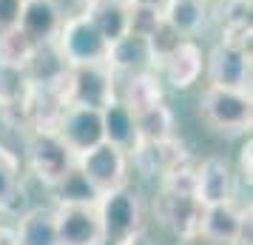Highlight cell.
<instances>
[{
    "label": "cell",
    "instance_id": "obj_6",
    "mask_svg": "<svg viewBox=\"0 0 253 245\" xmlns=\"http://www.w3.org/2000/svg\"><path fill=\"white\" fill-rule=\"evenodd\" d=\"M208 86L251 92V49L219 40L205 57Z\"/></svg>",
    "mask_w": 253,
    "mask_h": 245
},
{
    "label": "cell",
    "instance_id": "obj_22",
    "mask_svg": "<svg viewBox=\"0 0 253 245\" xmlns=\"http://www.w3.org/2000/svg\"><path fill=\"white\" fill-rule=\"evenodd\" d=\"M51 194H54V205H97L100 199V191L85 180L77 163L51 186Z\"/></svg>",
    "mask_w": 253,
    "mask_h": 245
},
{
    "label": "cell",
    "instance_id": "obj_25",
    "mask_svg": "<svg viewBox=\"0 0 253 245\" xmlns=\"http://www.w3.org/2000/svg\"><path fill=\"white\" fill-rule=\"evenodd\" d=\"M37 43H32L20 29H12L6 35H0V66H12V69H26L29 60L35 57Z\"/></svg>",
    "mask_w": 253,
    "mask_h": 245
},
{
    "label": "cell",
    "instance_id": "obj_14",
    "mask_svg": "<svg viewBox=\"0 0 253 245\" xmlns=\"http://www.w3.org/2000/svg\"><path fill=\"white\" fill-rule=\"evenodd\" d=\"M108 69L114 74H139V71H157V54L151 49V40L137 32H126L108 43Z\"/></svg>",
    "mask_w": 253,
    "mask_h": 245
},
{
    "label": "cell",
    "instance_id": "obj_3",
    "mask_svg": "<svg viewBox=\"0 0 253 245\" xmlns=\"http://www.w3.org/2000/svg\"><path fill=\"white\" fill-rule=\"evenodd\" d=\"M54 49L60 57L66 60V66H91V63H105L108 57V40H105L97 26L88 20V14L63 20L57 37H54Z\"/></svg>",
    "mask_w": 253,
    "mask_h": 245
},
{
    "label": "cell",
    "instance_id": "obj_24",
    "mask_svg": "<svg viewBox=\"0 0 253 245\" xmlns=\"http://www.w3.org/2000/svg\"><path fill=\"white\" fill-rule=\"evenodd\" d=\"M32 92V83L26 77L23 69H12V66H0V108L3 111H20L23 114V103Z\"/></svg>",
    "mask_w": 253,
    "mask_h": 245
},
{
    "label": "cell",
    "instance_id": "obj_23",
    "mask_svg": "<svg viewBox=\"0 0 253 245\" xmlns=\"http://www.w3.org/2000/svg\"><path fill=\"white\" fill-rule=\"evenodd\" d=\"M134 123H137L139 143H162V140H168V137H173V129H176L173 111L165 105V100L137 111Z\"/></svg>",
    "mask_w": 253,
    "mask_h": 245
},
{
    "label": "cell",
    "instance_id": "obj_16",
    "mask_svg": "<svg viewBox=\"0 0 253 245\" xmlns=\"http://www.w3.org/2000/svg\"><path fill=\"white\" fill-rule=\"evenodd\" d=\"M14 245H60L57 240V208L37 205L26 211L12 228Z\"/></svg>",
    "mask_w": 253,
    "mask_h": 245
},
{
    "label": "cell",
    "instance_id": "obj_27",
    "mask_svg": "<svg viewBox=\"0 0 253 245\" xmlns=\"http://www.w3.org/2000/svg\"><path fill=\"white\" fill-rule=\"evenodd\" d=\"M51 3H54V9L60 12L63 20H71V17H80V14L88 12L91 0H51Z\"/></svg>",
    "mask_w": 253,
    "mask_h": 245
},
{
    "label": "cell",
    "instance_id": "obj_9",
    "mask_svg": "<svg viewBox=\"0 0 253 245\" xmlns=\"http://www.w3.org/2000/svg\"><path fill=\"white\" fill-rule=\"evenodd\" d=\"M157 74H160L162 83H168L176 92L194 89L196 83H199V77L205 74V54H202L199 43H196L194 37L179 40V43L160 60Z\"/></svg>",
    "mask_w": 253,
    "mask_h": 245
},
{
    "label": "cell",
    "instance_id": "obj_26",
    "mask_svg": "<svg viewBox=\"0 0 253 245\" xmlns=\"http://www.w3.org/2000/svg\"><path fill=\"white\" fill-rule=\"evenodd\" d=\"M20 12H23V0H0V35L17 29Z\"/></svg>",
    "mask_w": 253,
    "mask_h": 245
},
{
    "label": "cell",
    "instance_id": "obj_11",
    "mask_svg": "<svg viewBox=\"0 0 253 245\" xmlns=\"http://www.w3.org/2000/svg\"><path fill=\"white\" fill-rule=\"evenodd\" d=\"M251 220V208L239 205L236 199L205 205L199 214V237L211 245H239L242 228Z\"/></svg>",
    "mask_w": 253,
    "mask_h": 245
},
{
    "label": "cell",
    "instance_id": "obj_18",
    "mask_svg": "<svg viewBox=\"0 0 253 245\" xmlns=\"http://www.w3.org/2000/svg\"><path fill=\"white\" fill-rule=\"evenodd\" d=\"M117 100L137 114L148 105L162 100V80L157 71H139V74H117Z\"/></svg>",
    "mask_w": 253,
    "mask_h": 245
},
{
    "label": "cell",
    "instance_id": "obj_1",
    "mask_svg": "<svg viewBox=\"0 0 253 245\" xmlns=\"http://www.w3.org/2000/svg\"><path fill=\"white\" fill-rule=\"evenodd\" d=\"M94 208H97L100 225H103V245H117L120 240L145 228L142 199H139L137 188H131L128 183L111 188V191H103Z\"/></svg>",
    "mask_w": 253,
    "mask_h": 245
},
{
    "label": "cell",
    "instance_id": "obj_7",
    "mask_svg": "<svg viewBox=\"0 0 253 245\" xmlns=\"http://www.w3.org/2000/svg\"><path fill=\"white\" fill-rule=\"evenodd\" d=\"M77 168H80L85 180L91 183L100 194L111 191L117 186H126L128 183V171H131V157L123 148H117L111 143H100L88 148L85 154L77 157Z\"/></svg>",
    "mask_w": 253,
    "mask_h": 245
},
{
    "label": "cell",
    "instance_id": "obj_32",
    "mask_svg": "<svg viewBox=\"0 0 253 245\" xmlns=\"http://www.w3.org/2000/svg\"><path fill=\"white\" fill-rule=\"evenodd\" d=\"M23 3H26V0H23Z\"/></svg>",
    "mask_w": 253,
    "mask_h": 245
},
{
    "label": "cell",
    "instance_id": "obj_31",
    "mask_svg": "<svg viewBox=\"0 0 253 245\" xmlns=\"http://www.w3.org/2000/svg\"><path fill=\"white\" fill-rule=\"evenodd\" d=\"M120 3H128V6H131V3H134V0H120Z\"/></svg>",
    "mask_w": 253,
    "mask_h": 245
},
{
    "label": "cell",
    "instance_id": "obj_28",
    "mask_svg": "<svg viewBox=\"0 0 253 245\" xmlns=\"http://www.w3.org/2000/svg\"><path fill=\"white\" fill-rule=\"evenodd\" d=\"M251 151H253V146L248 140L242 146V154H239V177H242V183H248V186H251Z\"/></svg>",
    "mask_w": 253,
    "mask_h": 245
},
{
    "label": "cell",
    "instance_id": "obj_19",
    "mask_svg": "<svg viewBox=\"0 0 253 245\" xmlns=\"http://www.w3.org/2000/svg\"><path fill=\"white\" fill-rule=\"evenodd\" d=\"M208 0H165L162 6V20L182 37H196L208 26Z\"/></svg>",
    "mask_w": 253,
    "mask_h": 245
},
{
    "label": "cell",
    "instance_id": "obj_15",
    "mask_svg": "<svg viewBox=\"0 0 253 245\" xmlns=\"http://www.w3.org/2000/svg\"><path fill=\"white\" fill-rule=\"evenodd\" d=\"M60 26H63V17H60V12L54 9L51 0H26L23 3L17 29H20L32 43H37V46L54 43Z\"/></svg>",
    "mask_w": 253,
    "mask_h": 245
},
{
    "label": "cell",
    "instance_id": "obj_17",
    "mask_svg": "<svg viewBox=\"0 0 253 245\" xmlns=\"http://www.w3.org/2000/svg\"><path fill=\"white\" fill-rule=\"evenodd\" d=\"M100 114H103V137H105V143H111V146H117V148H123V151L131 157L134 148L139 146L134 111H131L123 100H117L114 97L108 105L100 108Z\"/></svg>",
    "mask_w": 253,
    "mask_h": 245
},
{
    "label": "cell",
    "instance_id": "obj_2",
    "mask_svg": "<svg viewBox=\"0 0 253 245\" xmlns=\"http://www.w3.org/2000/svg\"><path fill=\"white\" fill-rule=\"evenodd\" d=\"M199 111H202L208 126L222 131V134H245V131H251V123H253L251 92L208 86L202 92V97H199Z\"/></svg>",
    "mask_w": 253,
    "mask_h": 245
},
{
    "label": "cell",
    "instance_id": "obj_10",
    "mask_svg": "<svg viewBox=\"0 0 253 245\" xmlns=\"http://www.w3.org/2000/svg\"><path fill=\"white\" fill-rule=\"evenodd\" d=\"M154 214H157V220L176 240L191 243V240L199 237V214H202V205L194 199V194H176V191L160 188V197L154 202Z\"/></svg>",
    "mask_w": 253,
    "mask_h": 245
},
{
    "label": "cell",
    "instance_id": "obj_30",
    "mask_svg": "<svg viewBox=\"0 0 253 245\" xmlns=\"http://www.w3.org/2000/svg\"><path fill=\"white\" fill-rule=\"evenodd\" d=\"M137 6H148V9H157V12H162V6H165V0H134Z\"/></svg>",
    "mask_w": 253,
    "mask_h": 245
},
{
    "label": "cell",
    "instance_id": "obj_21",
    "mask_svg": "<svg viewBox=\"0 0 253 245\" xmlns=\"http://www.w3.org/2000/svg\"><path fill=\"white\" fill-rule=\"evenodd\" d=\"M219 29H222V40L251 49V0H225L219 6Z\"/></svg>",
    "mask_w": 253,
    "mask_h": 245
},
{
    "label": "cell",
    "instance_id": "obj_4",
    "mask_svg": "<svg viewBox=\"0 0 253 245\" xmlns=\"http://www.w3.org/2000/svg\"><path fill=\"white\" fill-rule=\"evenodd\" d=\"M66 103L103 108L117 97V74L108 69V63H91V66H71L63 83Z\"/></svg>",
    "mask_w": 253,
    "mask_h": 245
},
{
    "label": "cell",
    "instance_id": "obj_12",
    "mask_svg": "<svg viewBox=\"0 0 253 245\" xmlns=\"http://www.w3.org/2000/svg\"><path fill=\"white\" fill-rule=\"evenodd\" d=\"M194 199L205 205H219L236 199V174L228 160L208 157L194 168Z\"/></svg>",
    "mask_w": 253,
    "mask_h": 245
},
{
    "label": "cell",
    "instance_id": "obj_8",
    "mask_svg": "<svg viewBox=\"0 0 253 245\" xmlns=\"http://www.w3.org/2000/svg\"><path fill=\"white\" fill-rule=\"evenodd\" d=\"M57 134H60V140L69 146V151L74 154V157H80V154H85L88 148L100 146V143L105 140L100 108L69 103L63 108V117H60V123H57Z\"/></svg>",
    "mask_w": 253,
    "mask_h": 245
},
{
    "label": "cell",
    "instance_id": "obj_5",
    "mask_svg": "<svg viewBox=\"0 0 253 245\" xmlns=\"http://www.w3.org/2000/svg\"><path fill=\"white\" fill-rule=\"evenodd\" d=\"M74 163L77 157L60 140L57 131H32V137L26 143V165L46 188L54 186Z\"/></svg>",
    "mask_w": 253,
    "mask_h": 245
},
{
    "label": "cell",
    "instance_id": "obj_13",
    "mask_svg": "<svg viewBox=\"0 0 253 245\" xmlns=\"http://www.w3.org/2000/svg\"><path fill=\"white\" fill-rule=\"evenodd\" d=\"M60 245H103V225L94 205H54Z\"/></svg>",
    "mask_w": 253,
    "mask_h": 245
},
{
    "label": "cell",
    "instance_id": "obj_29",
    "mask_svg": "<svg viewBox=\"0 0 253 245\" xmlns=\"http://www.w3.org/2000/svg\"><path fill=\"white\" fill-rule=\"evenodd\" d=\"M117 245H157L154 243V237H151L145 228H139V231H134L131 237H126V240H120Z\"/></svg>",
    "mask_w": 253,
    "mask_h": 245
},
{
    "label": "cell",
    "instance_id": "obj_20",
    "mask_svg": "<svg viewBox=\"0 0 253 245\" xmlns=\"http://www.w3.org/2000/svg\"><path fill=\"white\" fill-rule=\"evenodd\" d=\"M88 20L97 26V32L114 43L117 37L131 32V6L120 3V0H91L88 3Z\"/></svg>",
    "mask_w": 253,
    "mask_h": 245
}]
</instances>
